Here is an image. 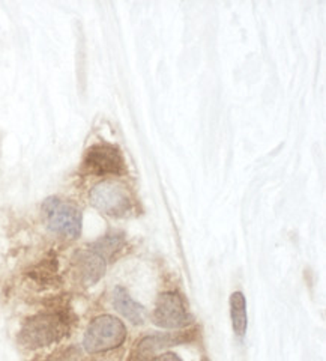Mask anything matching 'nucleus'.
<instances>
[{
	"instance_id": "nucleus-6",
	"label": "nucleus",
	"mask_w": 326,
	"mask_h": 361,
	"mask_svg": "<svg viewBox=\"0 0 326 361\" xmlns=\"http://www.w3.org/2000/svg\"><path fill=\"white\" fill-rule=\"evenodd\" d=\"M83 169L92 175H120L125 172V161L116 146L98 143L87 149Z\"/></svg>"
},
{
	"instance_id": "nucleus-12",
	"label": "nucleus",
	"mask_w": 326,
	"mask_h": 361,
	"mask_svg": "<svg viewBox=\"0 0 326 361\" xmlns=\"http://www.w3.org/2000/svg\"><path fill=\"white\" fill-rule=\"evenodd\" d=\"M151 361H184V360L179 355H176L175 353H164L158 357L151 358Z\"/></svg>"
},
{
	"instance_id": "nucleus-11",
	"label": "nucleus",
	"mask_w": 326,
	"mask_h": 361,
	"mask_svg": "<svg viewBox=\"0 0 326 361\" xmlns=\"http://www.w3.org/2000/svg\"><path fill=\"white\" fill-rule=\"evenodd\" d=\"M123 241L125 240H123L122 233H107L104 238L98 240L91 247L95 248V250L99 252L106 259H108L110 256H113L116 252H119Z\"/></svg>"
},
{
	"instance_id": "nucleus-4",
	"label": "nucleus",
	"mask_w": 326,
	"mask_h": 361,
	"mask_svg": "<svg viewBox=\"0 0 326 361\" xmlns=\"http://www.w3.org/2000/svg\"><path fill=\"white\" fill-rule=\"evenodd\" d=\"M92 207L110 217H125L131 212L134 202L130 190L119 180H101L89 195Z\"/></svg>"
},
{
	"instance_id": "nucleus-7",
	"label": "nucleus",
	"mask_w": 326,
	"mask_h": 361,
	"mask_svg": "<svg viewBox=\"0 0 326 361\" xmlns=\"http://www.w3.org/2000/svg\"><path fill=\"white\" fill-rule=\"evenodd\" d=\"M77 268L80 279L86 285H94L104 276L107 268V259L96 252L95 248L89 247L86 252L77 255Z\"/></svg>"
},
{
	"instance_id": "nucleus-3",
	"label": "nucleus",
	"mask_w": 326,
	"mask_h": 361,
	"mask_svg": "<svg viewBox=\"0 0 326 361\" xmlns=\"http://www.w3.org/2000/svg\"><path fill=\"white\" fill-rule=\"evenodd\" d=\"M42 216L47 228L62 238L75 240L82 233V211L70 202L59 197H49L42 203Z\"/></svg>"
},
{
	"instance_id": "nucleus-8",
	"label": "nucleus",
	"mask_w": 326,
	"mask_h": 361,
	"mask_svg": "<svg viewBox=\"0 0 326 361\" xmlns=\"http://www.w3.org/2000/svg\"><path fill=\"white\" fill-rule=\"evenodd\" d=\"M113 307L132 325H143L146 319V309L130 295V292L125 288H115Z\"/></svg>"
},
{
	"instance_id": "nucleus-1",
	"label": "nucleus",
	"mask_w": 326,
	"mask_h": 361,
	"mask_svg": "<svg viewBox=\"0 0 326 361\" xmlns=\"http://www.w3.org/2000/svg\"><path fill=\"white\" fill-rule=\"evenodd\" d=\"M68 330V319L62 313H39L25 322L18 337L25 346L35 349L61 341Z\"/></svg>"
},
{
	"instance_id": "nucleus-10",
	"label": "nucleus",
	"mask_w": 326,
	"mask_h": 361,
	"mask_svg": "<svg viewBox=\"0 0 326 361\" xmlns=\"http://www.w3.org/2000/svg\"><path fill=\"white\" fill-rule=\"evenodd\" d=\"M230 316L233 331L238 337H244L249 326V316H246V304L242 292H234L230 297Z\"/></svg>"
},
{
	"instance_id": "nucleus-9",
	"label": "nucleus",
	"mask_w": 326,
	"mask_h": 361,
	"mask_svg": "<svg viewBox=\"0 0 326 361\" xmlns=\"http://www.w3.org/2000/svg\"><path fill=\"white\" fill-rule=\"evenodd\" d=\"M184 336H173V334H164V336H149L143 338V341L136 348V357L139 360H148L149 355L152 357L156 351L163 348H168L175 343L182 342Z\"/></svg>"
},
{
	"instance_id": "nucleus-5",
	"label": "nucleus",
	"mask_w": 326,
	"mask_h": 361,
	"mask_svg": "<svg viewBox=\"0 0 326 361\" xmlns=\"http://www.w3.org/2000/svg\"><path fill=\"white\" fill-rule=\"evenodd\" d=\"M152 322L160 329L179 330L188 326L193 322V318L188 313L184 298L177 292H163L156 298Z\"/></svg>"
},
{
	"instance_id": "nucleus-2",
	"label": "nucleus",
	"mask_w": 326,
	"mask_h": 361,
	"mask_svg": "<svg viewBox=\"0 0 326 361\" xmlns=\"http://www.w3.org/2000/svg\"><path fill=\"white\" fill-rule=\"evenodd\" d=\"M127 326L119 318L101 314L89 324L83 338V348L89 354L113 351L127 341Z\"/></svg>"
}]
</instances>
